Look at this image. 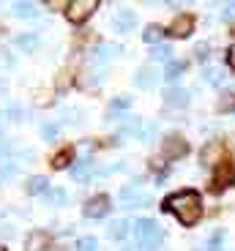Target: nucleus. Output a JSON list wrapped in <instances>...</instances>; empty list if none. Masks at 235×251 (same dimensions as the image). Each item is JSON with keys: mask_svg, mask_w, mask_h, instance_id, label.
Instances as JSON below:
<instances>
[{"mask_svg": "<svg viewBox=\"0 0 235 251\" xmlns=\"http://www.w3.org/2000/svg\"><path fill=\"white\" fill-rule=\"evenodd\" d=\"M161 210H170L183 226H194L203 219V197L194 188H183V191H175L167 197L161 202Z\"/></svg>", "mask_w": 235, "mask_h": 251, "instance_id": "nucleus-1", "label": "nucleus"}, {"mask_svg": "<svg viewBox=\"0 0 235 251\" xmlns=\"http://www.w3.org/2000/svg\"><path fill=\"white\" fill-rule=\"evenodd\" d=\"M134 235H137V249L140 251H156L161 246V229L153 219H140L134 224Z\"/></svg>", "mask_w": 235, "mask_h": 251, "instance_id": "nucleus-2", "label": "nucleus"}, {"mask_svg": "<svg viewBox=\"0 0 235 251\" xmlns=\"http://www.w3.org/2000/svg\"><path fill=\"white\" fill-rule=\"evenodd\" d=\"M96 8H99V0H74L66 6V17H69L71 25H82Z\"/></svg>", "mask_w": 235, "mask_h": 251, "instance_id": "nucleus-3", "label": "nucleus"}, {"mask_svg": "<svg viewBox=\"0 0 235 251\" xmlns=\"http://www.w3.org/2000/svg\"><path fill=\"white\" fill-rule=\"evenodd\" d=\"M109 197L107 194H96V197H90L88 202L82 205V213H85V219H104V216L109 213Z\"/></svg>", "mask_w": 235, "mask_h": 251, "instance_id": "nucleus-4", "label": "nucleus"}, {"mask_svg": "<svg viewBox=\"0 0 235 251\" xmlns=\"http://www.w3.org/2000/svg\"><path fill=\"white\" fill-rule=\"evenodd\" d=\"M186 153H189V145H186L183 137H178V134H172V137H167L164 142H161V156H164L167 161L183 158Z\"/></svg>", "mask_w": 235, "mask_h": 251, "instance_id": "nucleus-5", "label": "nucleus"}, {"mask_svg": "<svg viewBox=\"0 0 235 251\" xmlns=\"http://www.w3.org/2000/svg\"><path fill=\"white\" fill-rule=\"evenodd\" d=\"M200 161H203V167H219V164H224V142H219V139L208 142L203 148V153H200Z\"/></svg>", "mask_w": 235, "mask_h": 251, "instance_id": "nucleus-6", "label": "nucleus"}, {"mask_svg": "<svg viewBox=\"0 0 235 251\" xmlns=\"http://www.w3.org/2000/svg\"><path fill=\"white\" fill-rule=\"evenodd\" d=\"M52 246V235L44 229H33L25 240V251H47Z\"/></svg>", "mask_w": 235, "mask_h": 251, "instance_id": "nucleus-7", "label": "nucleus"}, {"mask_svg": "<svg viewBox=\"0 0 235 251\" xmlns=\"http://www.w3.org/2000/svg\"><path fill=\"white\" fill-rule=\"evenodd\" d=\"M191 27H194V19H191L189 14H183V17H178L170 27H167V36H172V38H186V36H191Z\"/></svg>", "mask_w": 235, "mask_h": 251, "instance_id": "nucleus-8", "label": "nucleus"}, {"mask_svg": "<svg viewBox=\"0 0 235 251\" xmlns=\"http://www.w3.org/2000/svg\"><path fill=\"white\" fill-rule=\"evenodd\" d=\"M112 25L118 33H129L134 30V25H137V17H134V11H129V8H121V11L112 17Z\"/></svg>", "mask_w": 235, "mask_h": 251, "instance_id": "nucleus-9", "label": "nucleus"}, {"mask_svg": "<svg viewBox=\"0 0 235 251\" xmlns=\"http://www.w3.org/2000/svg\"><path fill=\"white\" fill-rule=\"evenodd\" d=\"M159 71L156 69H151V66H145V69H140L137 71V76H134V82H137V85H140V88H153V85H156V82H159Z\"/></svg>", "mask_w": 235, "mask_h": 251, "instance_id": "nucleus-10", "label": "nucleus"}, {"mask_svg": "<svg viewBox=\"0 0 235 251\" xmlns=\"http://www.w3.org/2000/svg\"><path fill=\"white\" fill-rule=\"evenodd\" d=\"M25 191L27 194H47V191H50V180H47L44 175H33L30 180H27V186H25Z\"/></svg>", "mask_w": 235, "mask_h": 251, "instance_id": "nucleus-11", "label": "nucleus"}, {"mask_svg": "<svg viewBox=\"0 0 235 251\" xmlns=\"http://www.w3.org/2000/svg\"><path fill=\"white\" fill-rule=\"evenodd\" d=\"M71 175H74V180H88V177L93 175V161H90V158L77 161L74 167H71Z\"/></svg>", "mask_w": 235, "mask_h": 251, "instance_id": "nucleus-12", "label": "nucleus"}, {"mask_svg": "<svg viewBox=\"0 0 235 251\" xmlns=\"http://www.w3.org/2000/svg\"><path fill=\"white\" fill-rule=\"evenodd\" d=\"M164 101L170 104V107H186V104H189V93L181 90V88H172V90L164 93Z\"/></svg>", "mask_w": 235, "mask_h": 251, "instance_id": "nucleus-13", "label": "nucleus"}, {"mask_svg": "<svg viewBox=\"0 0 235 251\" xmlns=\"http://www.w3.org/2000/svg\"><path fill=\"white\" fill-rule=\"evenodd\" d=\"M183 71H186V60H170L164 66V74H161V76H164L167 82H175Z\"/></svg>", "mask_w": 235, "mask_h": 251, "instance_id": "nucleus-14", "label": "nucleus"}, {"mask_svg": "<svg viewBox=\"0 0 235 251\" xmlns=\"http://www.w3.org/2000/svg\"><path fill=\"white\" fill-rule=\"evenodd\" d=\"M71 161H74V148H63V151L52 158V170H66Z\"/></svg>", "mask_w": 235, "mask_h": 251, "instance_id": "nucleus-15", "label": "nucleus"}, {"mask_svg": "<svg viewBox=\"0 0 235 251\" xmlns=\"http://www.w3.org/2000/svg\"><path fill=\"white\" fill-rule=\"evenodd\" d=\"M14 44H17L19 50H25V52H33L38 47V36L36 33H22V36L14 38Z\"/></svg>", "mask_w": 235, "mask_h": 251, "instance_id": "nucleus-16", "label": "nucleus"}, {"mask_svg": "<svg viewBox=\"0 0 235 251\" xmlns=\"http://www.w3.org/2000/svg\"><path fill=\"white\" fill-rule=\"evenodd\" d=\"M164 33H167V30H164L161 25H148L145 30H142V41H145V44H159Z\"/></svg>", "mask_w": 235, "mask_h": 251, "instance_id": "nucleus-17", "label": "nucleus"}, {"mask_svg": "<svg viewBox=\"0 0 235 251\" xmlns=\"http://www.w3.org/2000/svg\"><path fill=\"white\" fill-rule=\"evenodd\" d=\"M151 60L170 63V60H172V47H170V44H153V47H151Z\"/></svg>", "mask_w": 235, "mask_h": 251, "instance_id": "nucleus-18", "label": "nucleus"}, {"mask_svg": "<svg viewBox=\"0 0 235 251\" xmlns=\"http://www.w3.org/2000/svg\"><path fill=\"white\" fill-rule=\"evenodd\" d=\"M109 238L112 240H123L129 235V221L126 219H118V221H112V224H109Z\"/></svg>", "mask_w": 235, "mask_h": 251, "instance_id": "nucleus-19", "label": "nucleus"}, {"mask_svg": "<svg viewBox=\"0 0 235 251\" xmlns=\"http://www.w3.org/2000/svg\"><path fill=\"white\" fill-rule=\"evenodd\" d=\"M129 107H131V96H118V99H112V104H109V120H115V115L129 109Z\"/></svg>", "mask_w": 235, "mask_h": 251, "instance_id": "nucleus-20", "label": "nucleus"}, {"mask_svg": "<svg viewBox=\"0 0 235 251\" xmlns=\"http://www.w3.org/2000/svg\"><path fill=\"white\" fill-rule=\"evenodd\" d=\"M118 52H121V47H115V44H102L99 50L93 52V60L104 63V60H109V57H115Z\"/></svg>", "mask_w": 235, "mask_h": 251, "instance_id": "nucleus-21", "label": "nucleus"}, {"mask_svg": "<svg viewBox=\"0 0 235 251\" xmlns=\"http://www.w3.org/2000/svg\"><path fill=\"white\" fill-rule=\"evenodd\" d=\"M227 180H230V164L224 161V164H219V167H216V175H213V188H224V186H227Z\"/></svg>", "mask_w": 235, "mask_h": 251, "instance_id": "nucleus-22", "label": "nucleus"}, {"mask_svg": "<svg viewBox=\"0 0 235 251\" xmlns=\"http://www.w3.org/2000/svg\"><path fill=\"white\" fill-rule=\"evenodd\" d=\"M148 205H153V200H151V194H142V191L123 200V207H148Z\"/></svg>", "mask_w": 235, "mask_h": 251, "instance_id": "nucleus-23", "label": "nucleus"}, {"mask_svg": "<svg viewBox=\"0 0 235 251\" xmlns=\"http://www.w3.org/2000/svg\"><path fill=\"white\" fill-rule=\"evenodd\" d=\"M47 202H50V205H55V207H60V205H66V202H69V194H66L63 188H50V191H47Z\"/></svg>", "mask_w": 235, "mask_h": 251, "instance_id": "nucleus-24", "label": "nucleus"}, {"mask_svg": "<svg viewBox=\"0 0 235 251\" xmlns=\"http://www.w3.org/2000/svg\"><path fill=\"white\" fill-rule=\"evenodd\" d=\"M14 14H17V17H22V19H27V17H36L38 8L33 6V3H17V6H14Z\"/></svg>", "mask_w": 235, "mask_h": 251, "instance_id": "nucleus-25", "label": "nucleus"}, {"mask_svg": "<svg viewBox=\"0 0 235 251\" xmlns=\"http://www.w3.org/2000/svg\"><path fill=\"white\" fill-rule=\"evenodd\" d=\"M77 251H99V240L93 235H85V238L77 240Z\"/></svg>", "mask_w": 235, "mask_h": 251, "instance_id": "nucleus-26", "label": "nucleus"}, {"mask_svg": "<svg viewBox=\"0 0 235 251\" xmlns=\"http://www.w3.org/2000/svg\"><path fill=\"white\" fill-rule=\"evenodd\" d=\"M230 109H235V93H222V99H219V112H230Z\"/></svg>", "mask_w": 235, "mask_h": 251, "instance_id": "nucleus-27", "label": "nucleus"}, {"mask_svg": "<svg viewBox=\"0 0 235 251\" xmlns=\"http://www.w3.org/2000/svg\"><path fill=\"white\" fill-rule=\"evenodd\" d=\"M222 240H224V232H222V229H216V232L210 235L208 249H205V251H222Z\"/></svg>", "mask_w": 235, "mask_h": 251, "instance_id": "nucleus-28", "label": "nucleus"}, {"mask_svg": "<svg viewBox=\"0 0 235 251\" xmlns=\"http://www.w3.org/2000/svg\"><path fill=\"white\" fill-rule=\"evenodd\" d=\"M203 79H205V82H210V85H222L224 74H222L219 69H208V71L203 74Z\"/></svg>", "mask_w": 235, "mask_h": 251, "instance_id": "nucleus-29", "label": "nucleus"}, {"mask_svg": "<svg viewBox=\"0 0 235 251\" xmlns=\"http://www.w3.org/2000/svg\"><path fill=\"white\" fill-rule=\"evenodd\" d=\"M14 172H17V164L3 161V158H0V180H6V177H11Z\"/></svg>", "mask_w": 235, "mask_h": 251, "instance_id": "nucleus-30", "label": "nucleus"}, {"mask_svg": "<svg viewBox=\"0 0 235 251\" xmlns=\"http://www.w3.org/2000/svg\"><path fill=\"white\" fill-rule=\"evenodd\" d=\"M41 137H44V139H50V142H52V139H55V137H57V126H52V123H47V126H44V128H41Z\"/></svg>", "mask_w": 235, "mask_h": 251, "instance_id": "nucleus-31", "label": "nucleus"}, {"mask_svg": "<svg viewBox=\"0 0 235 251\" xmlns=\"http://www.w3.org/2000/svg\"><path fill=\"white\" fill-rule=\"evenodd\" d=\"M153 134H156V126H142V131H140V139L142 142H151Z\"/></svg>", "mask_w": 235, "mask_h": 251, "instance_id": "nucleus-32", "label": "nucleus"}, {"mask_svg": "<svg viewBox=\"0 0 235 251\" xmlns=\"http://www.w3.org/2000/svg\"><path fill=\"white\" fill-rule=\"evenodd\" d=\"M208 57H210L208 44H200V47H197V60H208Z\"/></svg>", "mask_w": 235, "mask_h": 251, "instance_id": "nucleus-33", "label": "nucleus"}, {"mask_svg": "<svg viewBox=\"0 0 235 251\" xmlns=\"http://www.w3.org/2000/svg\"><path fill=\"white\" fill-rule=\"evenodd\" d=\"M227 66H230V69L235 71V44H233V47H230V50H227Z\"/></svg>", "mask_w": 235, "mask_h": 251, "instance_id": "nucleus-34", "label": "nucleus"}, {"mask_svg": "<svg viewBox=\"0 0 235 251\" xmlns=\"http://www.w3.org/2000/svg\"><path fill=\"white\" fill-rule=\"evenodd\" d=\"M222 14H224V17H235V3H227Z\"/></svg>", "mask_w": 235, "mask_h": 251, "instance_id": "nucleus-35", "label": "nucleus"}, {"mask_svg": "<svg viewBox=\"0 0 235 251\" xmlns=\"http://www.w3.org/2000/svg\"><path fill=\"white\" fill-rule=\"evenodd\" d=\"M8 115H11L14 120H22V109H17V107H11V109H8Z\"/></svg>", "mask_w": 235, "mask_h": 251, "instance_id": "nucleus-36", "label": "nucleus"}, {"mask_svg": "<svg viewBox=\"0 0 235 251\" xmlns=\"http://www.w3.org/2000/svg\"><path fill=\"white\" fill-rule=\"evenodd\" d=\"M0 251H6V249H3V246H0Z\"/></svg>", "mask_w": 235, "mask_h": 251, "instance_id": "nucleus-37", "label": "nucleus"}]
</instances>
